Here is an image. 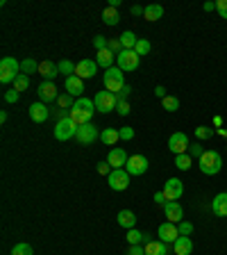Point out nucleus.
Here are the masks:
<instances>
[{"label": "nucleus", "mask_w": 227, "mask_h": 255, "mask_svg": "<svg viewBox=\"0 0 227 255\" xmlns=\"http://www.w3.org/2000/svg\"><path fill=\"white\" fill-rule=\"evenodd\" d=\"M198 166L205 176H216L223 169V157L218 151H205V155L198 160Z\"/></svg>", "instance_id": "nucleus-1"}, {"label": "nucleus", "mask_w": 227, "mask_h": 255, "mask_svg": "<svg viewBox=\"0 0 227 255\" xmlns=\"http://www.w3.org/2000/svg\"><path fill=\"white\" fill-rule=\"evenodd\" d=\"M21 75V62L12 55H7V57L0 59V82L2 85H9L14 80Z\"/></svg>", "instance_id": "nucleus-2"}, {"label": "nucleus", "mask_w": 227, "mask_h": 255, "mask_svg": "<svg viewBox=\"0 0 227 255\" xmlns=\"http://www.w3.org/2000/svg\"><path fill=\"white\" fill-rule=\"evenodd\" d=\"M93 103H96V112H100V114H109V112H114V110L118 107L116 93L107 92V89L98 92V93H96V98H93Z\"/></svg>", "instance_id": "nucleus-3"}, {"label": "nucleus", "mask_w": 227, "mask_h": 255, "mask_svg": "<svg viewBox=\"0 0 227 255\" xmlns=\"http://www.w3.org/2000/svg\"><path fill=\"white\" fill-rule=\"evenodd\" d=\"M125 87V80H123V71L118 66H111L104 71V89L111 93H118L121 89Z\"/></svg>", "instance_id": "nucleus-4"}, {"label": "nucleus", "mask_w": 227, "mask_h": 255, "mask_svg": "<svg viewBox=\"0 0 227 255\" xmlns=\"http://www.w3.org/2000/svg\"><path fill=\"white\" fill-rule=\"evenodd\" d=\"M78 128L80 125H75L71 121L68 116H64V118H59L57 121V125H55V139H59V141H68V139H73L75 135H78Z\"/></svg>", "instance_id": "nucleus-5"}, {"label": "nucleus", "mask_w": 227, "mask_h": 255, "mask_svg": "<svg viewBox=\"0 0 227 255\" xmlns=\"http://www.w3.org/2000/svg\"><path fill=\"white\" fill-rule=\"evenodd\" d=\"M130 178L132 176L125 169H114L109 176H107V183H109V187L114 191H125L130 187Z\"/></svg>", "instance_id": "nucleus-6"}, {"label": "nucleus", "mask_w": 227, "mask_h": 255, "mask_svg": "<svg viewBox=\"0 0 227 255\" xmlns=\"http://www.w3.org/2000/svg\"><path fill=\"white\" fill-rule=\"evenodd\" d=\"M139 55H136L134 50H123L121 55L116 57V62H118V69L123 73H130V71H136L139 69Z\"/></svg>", "instance_id": "nucleus-7"}, {"label": "nucleus", "mask_w": 227, "mask_h": 255, "mask_svg": "<svg viewBox=\"0 0 227 255\" xmlns=\"http://www.w3.org/2000/svg\"><path fill=\"white\" fill-rule=\"evenodd\" d=\"M188 146H191V141H188V137L184 135V132H173V135L168 137V151L173 153V155L186 153Z\"/></svg>", "instance_id": "nucleus-8"}, {"label": "nucleus", "mask_w": 227, "mask_h": 255, "mask_svg": "<svg viewBox=\"0 0 227 255\" xmlns=\"http://www.w3.org/2000/svg\"><path fill=\"white\" fill-rule=\"evenodd\" d=\"M150 162L145 155H132L130 160H127V164H125V171L130 173V176H143L145 171H148Z\"/></svg>", "instance_id": "nucleus-9"}, {"label": "nucleus", "mask_w": 227, "mask_h": 255, "mask_svg": "<svg viewBox=\"0 0 227 255\" xmlns=\"http://www.w3.org/2000/svg\"><path fill=\"white\" fill-rule=\"evenodd\" d=\"M164 196L168 198V201H180L182 194H184V183H182L180 178H168L166 183H164Z\"/></svg>", "instance_id": "nucleus-10"}, {"label": "nucleus", "mask_w": 227, "mask_h": 255, "mask_svg": "<svg viewBox=\"0 0 227 255\" xmlns=\"http://www.w3.org/2000/svg\"><path fill=\"white\" fill-rule=\"evenodd\" d=\"M100 137V132H98V128L93 123H86V125H80L78 128V135H75V139H78L82 146H89L93 144L96 139Z\"/></svg>", "instance_id": "nucleus-11"}, {"label": "nucleus", "mask_w": 227, "mask_h": 255, "mask_svg": "<svg viewBox=\"0 0 227 255\" xmlns=\"http://www.w3.org/2000/svg\"><path fill=\"white\" fill-rule=\"evenodd\" d=\"M164 216H166V221L177 226L180 221H184V209H182V205L177 201H168V203L164 205Z\"/></svg>", "instance_id": "nucleus-12"}, {"label": "nucleus", "mask_w": 227, "mask_h": 255, "mask_svg": "<svg viewBox=\"0 0 227 255\" xmlns=\"http://www.w3.org/2000/svg\"><path fill=\"white\" fill-rule=\"evenodd\" d=\"M98 73V64L96 59H82V62H78V69H75V75L82 80H91L96 78Z\"/></svg>", "instance_id": "nucleus-13"}, {"label": "nucleus", "mask_w": 227, "mask_h": 255, "mask_svg": "<svg viewBox=\"0 0 227 255\" xmlns=\"http://www.w3.org/2000/svg\"><path fill=\"white\" fill-rule=\"evenodd\" d=\"M177 237H180V232H177V226L170 221H164L162 226H159V242L164 244H175Z\"/></svg>", "instance_id": "nucleus-14"}, {"label": "nucleus", "mask_w": 227, "mask_h": 255, "mask_svg": "<svg viewBox=\"0 0 227 255\" xmlns=\"http://www.w3.org/2000/svg\"><path fill=\"white\" fill-rule=\"evenodd\" d=\"M37 93H39V100L41 103H50V100H57L59 98V92L57 87H55V82H41L39 89H37Z\"/></svg>", "instance_id": "nucleus-15"}, {"label": "nucleus", "mask_w": 227, "mask_h": 255, "mask_svg": "<svg viewBox=\"0 0 227 255\" xmlns=\"http://www.w3.org/2000/svg\"><path fill=\"white\" fill-rule=\"evenodd\" d=\"M48 116H50V107L45 103H32L30 105V118H32L34 123H43V121H48Z\"/></svg>", "instance_id": "nucleus-16"}, {"label": "nucleus", "mask_w": 227, "mask_h": 255, "mask_svg": "<svg viewBox=\"0 0 227 255\" xmlns=\"http://www.w3.org/2000/svg\"><path fill=\"white\" fill-rule=\"evenodd\" d=\"M130 155L125 153V148H111L109 155H107V162L111 164V169H125Z\"/></svg>", "instance_id": "nucleus-17"}, {"label": "nucleus", "mask_w": 227, "mask_h": 255, "mask_svg": "<svg viewBox=\"0 0 227 255\" xmlns=\"http://www.w3.org/2000/svg\"><path fill=\"white\" fill-rule=\"evenodd\" d=\"M64 87H66V93H71L73 98H82V92H84V80L78 78V75H71V78H66Z\"/></svg>", "instance_id": "nucleus-18"}, {"label": "nucleus", "mask_w": 227, "mask_h": 255, "mask_svg": "<svg viewBox=\"0 0 227 255\" xmlns=\"http://www.w3.org/2000/svg\"><path fill=\"white\" fill-rule=\"evenodd\" d=\"M39 75L45 80V82H52V80L59 75V64H55V62H50V59L41 62L39 64Z\"/></svg>", "instance_id": "nucleus-19"}, {"label": "nucleus", "mask_w": 227, "mask_h": 255, "mask_svg": "<svg viewBox=\"0 0 227 255\" xmlns=\"http://www.w3.org/2000/svg\"><path fill=\"white\" fill-rule=\"evenodd\" d=\"M116 221H118V226H121V228L132 230L136 226V214L132 212V209H121V212H118V216H116Z\"/></svg>", "instance_id": "nucleus-20"}, {"label": "nucleus", "mask_w": 227, "mask_h": 255, "mask_svg": "<svg viewBox=\"0 0 227 255\" xmlns=\"http://www.w3.org/2000/svg\"><path fill=\"white\" fill-rule=\"evenodd\" d=\"M114 59H116V55H114L109 48H104V50H98V52H96V64L103 66L104 71L114 66Z\"/></svg>", "instance_id": "nucleus-21"}, {"label": "nucleus", "mask_w": 227, "mask_h": 255, "mask_svg": "<svg viewBox=\"0 0 227 255\" xmlns=\"http://www.w3.org/2000/svg\"><path fill=\"white\" fill-rule=\"evenodd\" d=\"M216 216H227V191H221L214 196V203H211Z\"/></svg>", "instance_id": "nucleus-22"}, {"label": "nucleus", "mask_w": 227, "mask_h": 255, "mask_svg": "<svg viewBox=\"0 0 227 255\" xmlns=\"http://www.w3.org/2000/svg\"><path fill=\"white\" fill-rule=\"evenodd\" d=\"M173 251H175V255H191L193 253L191 237H177V242L173 244Z\"/></svg>", "instance_id": "nucleus-23"}, {"label": "nucleus", "mask_w": 227, "mask_h": 255, "mask_svg": "<svg viewBox=\"0 0 227 255\" xmlns=\"http://www.w3.org/2000/svg\"><path fill=\"white\" fill-rule=\"evenodd\" d=\"M143 249H145V255H168V244L159 242V239H150Z\"/></svg>", "instance_id": "nucleus-24"}, {"label": "nucleus", "mask_w": 227, "mask_h": 255, "mask_svg": "<svg viewBox=\"0 0 227 255\" xmlns=\"http://www.w3.org/2000/svg\"><path fill=\"white\" fill-rule=\"evenodd\" d=\"M103 21H104V25H109V27H114V25H118V21H121V14H118V9L116 7H104L103 9Z\"/></svg>", "instance_id": "nucleus-25"}, {"label": "nucleus", "mask_w": 227, "mask_h": 255, "mask_svg": "<svg viewBox=\"0 0 227 255\" xmlns=\"http://www.w3.org/2000/svg\"><path fill=\"white\" fill-rule=\"evenodd\" d=\"M127 242L130 246H141V244H148L150 242V235L148 232H139V230H127Z\"/></svg>", "instance_id": "nucleus-26"}, {"label": "nucleus", "mask_w": 227, "mask_h": 255, "mask_svg": "<svg viewBox=\"0 0 227 255\" xmlns=\"http://www.w3.org/2000/svg\"><path fill=\"white\" fill-rule=\"evenodd\" d=\"M118 39H121V46H123V50H134L136 44H139V37H136L132 30H125V32L121 34Z\"/></svg>", "instance_id": "nucleus-27"}, {"label": "nucleus", "mask_w": 227, "mask_h": 255, "mask_svg": "<svg viewBox=\"0 0 227 255\" xmlns=\"http://www.w3.org/2000/svg\"><path fill=\"white\" fill-rule=\"evenodd\" d=\"M162 16H164V7H162V5H148L145 9H143V19L150 21V23L159 21Z\"/></svg>", "instance_id": "nucleus-28"}, {"label": "nucleus", "mask_w": 227, "mask_h": 255, "mask_svg": "<svg viewBox=\"0 0 227 255\" xmlns=\"http://www.w3.org/2000/svg\"><path fill=\"white\" fill-rule=\"evenodd\" d=\"M100 139H103V144L114 146L118 139H121V135H118V130H114V128H104V130L100 132Z\"/></svg>", "instance_id": "nucleus-29"}, {"label": "nucleus", "mask_w": 227, "mask_h": 255, "mask_svg": "<svg viewBox=\"0 0 227 255\" xmlns=\"http://www.w3.org/2000/svg\"><path fill=\"white\" fill-rule=\"evenodd\" d=\"M191 164H193V157L188 155V153L175 155V166H177L180 171H188V169H191Z\"/></svg>", "instance_id": "nucleus-30"}, {"label": "nucleus", "mask_w": 227, "mask_h": 255, "mask_svg": "<svg viewBox=\"0 0 227 255\" xmlns=\"http://www.w3.org/2000/svg\"><path fill=\"white\" fill-rule=\"evenodd\" d=\"M73 107H78V110H84L86 114H96V103L91 98H78Z\"/></svg>", "instance_id": "nucleus-31"}, {"label": "nucleus", "mask_w": 227, "mask_h": 255, "mask_svg": "<svg viewBox=\"0 0 227 255\" xmlns=\"http://www.w3.org/2000/svg\"><path fill=\"white\" fill-rule=\"evenodd\" d=\"M75 69H78V64H73L71 59H62V62H59V73H64L66 78L75 75Z\"/></svg>", "instance_id": "nucleus-32"}, {"label": "nucleus", "mask_w": 227, "mask_h": 255, "mask_svg": "<svg viewBox=\"0 0 227 255\" xmlns=\"http://www.w3.org/2000/svg\"><path fill=\"white\" fill-rule=\"evenodd\" d=\"M34 71L39 73V64H37L32 57H27V59H23V62H21V73L30 75V73H34Z\"/></svg>", "instance_id": "nucleus-33"}, {"label": "nucleus", "mask_w": 227, "mask_h": 255, "mask_svg": "<svg viewBox=\"0 0 227 255\" xmlns=\"http://www.w3.org/2000/svg\"><path fill=\"white\" fill-rule=\"evenodd\" d=\"M162 107L166 112H177L180 110V98H177V96H166V98L162 100Z\"/></svg>", "instance_id": "nucleus-34"}, {"label": "nucleus", "mask_w": 227, "mask_h": 255, "mask_svg": "<svg viewBox=\"0 0 227 255\" xmlns=\"http://www.w3.org/2000/svg\"><path fill=\"white\" fill-rule=\"evenodd\" d=\"M27 87H30V75H25V73H21L19 78L14 80V89H16V92H25Z\"/></svg>", "instance_id": "nucleus-35"}, {"label": "nucleus", "mask_w": 227, "mask_h": 255, "mask_svg": "<svg viewBox=\"0 0 227 255\" xmlns=\"http://www.w3.org/2000/svg\"><path fill=\"white\" fill-rule=\"evenodd\" d=\"M12 255H34V251H32V246H30V244L21 242V244H14Z\"/></svg>", "instance_id": "nucleus-36"}, {"label": "nucleus", "mask_w": 227, "mask_h": 255, "mask_svg": "<svg viewBox=\"0 0 227 255\" xmlns=\"http://www.w3.org/2000/svg\"><path fill=\"white\" fill-rule=\"evenodd\" d=\"M177 232H180V237H191L193 235V223L191 221H180L177 223Z\"/></svg>", "instance_id": "nucleus-37"}, {"label": "nucleus", "mask_w": 227, "mask_h": 255, "mask_svg": "<svg viewBox=\"0 0 227 255\" xmlns=\"http://www.w3.org/2000/svg\"><path fill=\"white\" fill-rule=\"evenodd\" d=\"M57 105L62 107V110H71V107H73L75 103H73V96H71V93H59Z\"/></svg>", "instance_id": "nucleus-38"}, {"label": "nucleus", "mask_w": 227, "mask_h": 255, "mask_svg": "<svg viewBox=\"0 0 227 255\" xmlns=\"http://www.w3.org/2000/svg\"><path fill=\"white\" fill-rule=\"evenodd\" d=\"M195 137L200 139V141H205V139L214 137V130H211V128H207V125H198V128H195Z\"/></svg>", "instance_id": "nucleus-39"}, {"label": "nucleus", "mask_w": 227, "mask_h": 255, "mask_svg": "<svg viewBox=\"0 0 227 255\" xmlns=\"http://www.w3.org/2000/svg\"><path fill=\"white\" fill-rule=\"evenodd\" d=\"M150 41L148 39H139V44H136V48H134V52L139 55V57H143V55H148L150 52Z\"/></svg>", "instance_id": "nucleus-40"}, {"label": "nucleus", "mask_w": 227, "mask_h": 255, "mask_svg": "<svg viewBox=\"0 0 227 255\" xmlns=\"http://www.w3.org/2000/svg\"><path fill=\"white\" fill-rule=\"evenodd\" d=\"M188 155H191V157H195V160H200V157L202 155H205V148H202V146L200 144H191V146H188Z\"/></svg>", "instance_id": "nucleus-41"}, {"label": "nucleus", "mask_w": 227, "mask_h": 255, "mask_svg": "<svg viewBox=\"0 0 227 255\" xmlns=\"http://www.w3.org/2000/svg\"><path fill=\"white\" fill-rule=\"evenodd\" d=\"M107 44H109V39H107V37H103V34L93 37V46H96V50H104V48H107Z\"/></svg>", "instance_id": "nucleus-42"}, {"label": "nucleus", "mask_w": 227, "mask_h": 255, "mask_svg": "<svg viewBox=\"0 0 227 255\" xmlns=\"http://www.w3.org/2000/svg\"><path fill=\"white\" fill-rule=\"evenodd\" d=\"M107 48H109L111 52H114V55H121V52H123V46H121V39H109V44H107Z\"/></svg>", "instance_id": "nucleus-43"}, {"label": "nucleus", "mask_w": 227, "mask_h": 255, "mask_svg": "<svg viewBox=\"0 0 227 255\" xmlns=\"http://www.w3.org/2000/svg\"><path fill=\"white\" fill-rule=\"evenodd\" d=\"M116 112H118V114H121V116H127V114H130V112H132L130 103H127V100H118Z\"/></svg>", "instance_id": "nucleus-44"}, {"label": "nucleus", "mask_w": 227, "mask_h": 255, "mask_svg": "<svg viewBox=\"0 0 227 255\" xmlns=\"http://www.w3.org/2000/svg\"><path fill=\"white\" fill-rule=\"evenodd\" d=\"M118 135H121V139H123V141H130V139H134V128H121V130H118Z\"/></svg>", "instance_id": "nucleus-45"}, {"label": "nucleus", "mask_w": 227, "mask_h": 255, "mask_svg": "<svg viewBox=\"0 0 227 255\" xmlns=\"http://www.w3.org/2000/svg\"><path fill=\"white\" fill-rule=\"evenodd\" d=\"M216 12L221 14V19H227V0H218L216 2Z\"/></svg>", "instance_id": "nucleus-46"}, {"label": "nucleus", "mask_w": 227, "mask_h": 255, "mask_svg": "<svg viewBox=\"0 0 227 255\" xmlns=\"http://www.w3.org/2000/svg\"><path fill=\"white\" fill-rule=\"evenodd\" d=\"M111 171H114V169H111L109 162H100V164H98V173H100V176H109Z\"/></svg>", "instance_id": "nucleus-47"}, {"label": "nucleus", "mask_w": 227, "mask_h": 255, "mask_svg": "<svg viewBox=\"0 0 227 255\" xmlns=\"http://www.w3.org/2000/svg\"><path fill=\"white\" fill-rule=\"evenodd\" d=\"M19 96H21V93L16 92V89H9V92H5V100H7V103H16V100H19Z\"/></svg>", "instance_id": "nucleus-48"}, {"label": "nucleus", "mask_w": 227, "mask_h": 255, "mask_svg": "<svg viewBox=\"0 0 227 255\" xmlns=\"http://www.w3.org/2000/svg\"><path fill=\"white\" fill-rule=\"evenodd\" d=\"M130 93H132V89H130V85H125V87H123V89H121V92H118V93H116V98H118V100H127V96H130Z\"/></svg>", "instance_id": "nucleus-49"}, {"label": "nucleus", "mask_w": 227, "mask_h": 255, "mask_svg": "<svg viewBox=\"0 0 227 255\" xmlns=\"http://www.w3.org/2000/svg\"><path fill=\"white\" fill-rule=\"evenodd\" d=\"M152 198H155V203H157V205H166V203H168V198L164 196V191H157V194H155Z\"/></svg>", "instance_id": "nucleus-50"}, {"label": "nucleus", "mask_w": 227, "mask_h": 255, "mask_svg": "<svg viewBox=\"0 0 227 255\" xmlns=\"http://www.w3.org/2000/svg\"><path fill=\"white\" fill-rule=\"evenodd\" d=\"M127 255H145V249H143V246H130V249H127Z\"/></svg>", "instance_id": "nucleus-51"}, {"label": "nucleus", "mask_w": 227, "mask_h": 255, "mask_svg": "<svg viewBox=\"0 0 227 255\" xmlns=\"http://www.w3.org/2000/svg\"><path fill=\"white\" fill-rule=\"evenodd\" d=\"M155 96H157V98H166V96H168V93H166V89H164V87L162 85H159V87H155Z\"/></svg>", "instance_id": "nucleus-52"}, {"label": "nucleus", "mask_w": 227, "mask_h": 255, "mask_svg": "<svg viewBox=\"0 0 227 255\" xmlns=\"http://www.w3.org/2000/svg\"><path fill=\"white\" fill-rule=\"evenodd\" d=\"M143 9H145V7L134 5V7H132V14H134V16H141V14H143Z\"/></svg>", "instance_id": "nucleus-53"}, {"label": "nucleus", "mask_w": 227, "mask_h": 255, "mask_svg": "<svg viewBox=\"0 0 227 255\" xmlns=\"http://www.w3.org/2000/svg\"><path fill=\"white\" fill-rule=\"evenodd\" d=\"M202 9H205V12H214V9H216V2H205V5H202Z\"/></svg>", "instance_id": "nucleus-54"}]
</instances>
